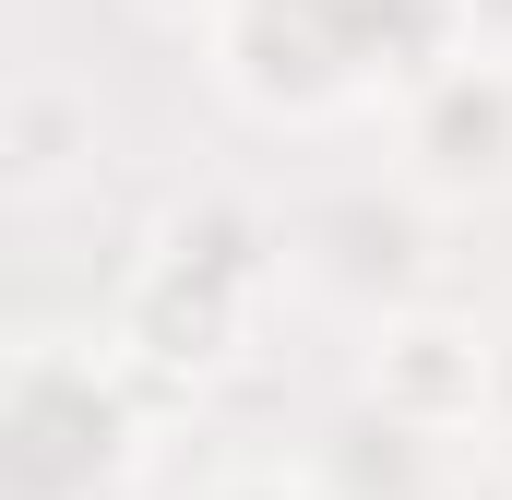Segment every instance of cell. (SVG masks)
Masks as SVG:
<instances>
[{
  "mask_svg": "<svg viewBox=\"0 0 512 500\" xmlns=\"http://www.w3.org/2000/svg\"><path fill=\"white\" fill-rule=\"evenodd\" d=\"M274 286H286V227H262L251 203L203 191L131 250L120 298H108V346L167 393H203L215 370H239Z\"/></svg>",
  "mask_w": 512,
  "mask_h": 500,
  "instance_id": "6da1fadb",
  "label": "cell"
},
{
  "mask_svg": "<svg viewBox=\"0 0 512 500\" xmlns=\"http://www.w3.org/2000/svg\"><path fill=\"white\" fill-rule=\"evenodd\" d=\"M0 477L12 500H120L143 477V370L108 334H36L0 370Z\"/></svg>",
  "mask_w": 512,
  "mask_h": 500,
  "instance_id": "7a4b0ae2",
  "label": "cell"
},
{
  "mask_svg": "<svg viewBox=\"0 0 512 500\" xmlns=\"http://www.w3.org/2000/svg\"><path fill=\"white\" fill-rule=\"evenodd\" d=\"M429 215H441V203H429L417 179H393V191H322V203H298V215H286V274H298L310 298L358 310V322L417 310Z\"/></svg>",
  "mask_w": 512,
  "mask_h": 500,
  "instance_id": "3957f363",
  "label": "cell"
},
{
  "mask_svg": "<svg viewBox=\"0 0 512 500\" xmlns=\"http://www.w3.org/2000/svg\"><path fill=\"white\" fill-rule=\"evenodd\" d=\"M393 143H405V179L465 215V203H501L512 191V48H453L429 84L393 96Z\"/></svg>",
  "mask_w": 512,
  "mask_h": 500,
  "instance_id": "277c9868",
  "label": "cell"
},
{
  "mask_svg": "<svg viewBox=\"0 0 512 500\" xmlns=\"http://www.w3.org/2000/svg\"><path fill=\"white\" fill-rule=\"evenodd\" d=\"M358 405H370L382 429H405V441L489 429V322L382 310V322H370V358H358Z\"/></svg>",
  "mask_w": 512,
  "mask_h": 500,
  "instance_id": "5b68a950",
  "label": "cell"
},
{
  "mask_svg": "<svg viewBox=\"0 0 512 500\" xmlns=\"http://www.w3.org/2000/svg\"><path fill=\"white\" fill-rule=\"evenodd\" d=\"M0 155H12V191L48 203V191L96 155V96H72V84H12V108H0Z\"/></svg>",
  "mask_w": 512,
  "mask_h": 500,
  "instance_id": "8992f818",
  "label": "cell"
},
{
  "mask_svg": "<svg viewBox=\"0 0 512 500\" xmlns=\"http://www.w3.org/2000/svg\"><path fill=\"white\" fill-rule=\"evenodd\" d=\"M215 500H334L322 477H286V465H239V477H215Z\"/></svg>",
  "mask_w": 512,
  "mask_h": 500,
  "instance_id": "52a82bcc",
  "label": "cell"
},
{
  "mask_svg": "<svg viewBox=\"0 0 512 500\" xmlns=\"http://www.w3.org/2000/svg\"><path fill=\"white\" fill-rule=\"evenodd\" d=\"M489 441L512 453V310L489 322Z\"/></svg>",
  "mask_w": 512,
  "mask_h": 500,
  "instance_id": "ba28073f",
  "label": "cell"
},
{
  "mask_svg": "<svg viewBox=\"0 0 512 500\" xmlns=\"http://www.w3.org/2000/svg\"><path fill=\"white\" fill-rule=\"evenodd\" d=\"M465 24H477V48H512V0H465Z\"/></svg>",
  "mask_w": 512,
  "mask_h": 500,
  "instance_id": "9c48e42d",
  "label": "cell"
},
{
  "mask_svg": "<svg viewBox=\"0 0 512 500\" xmlns=\"http://www.w3.org/2000/svg\"><path fill=\"white\" fill-rule=\"evenodd\" d=\"M167 12H191V0H167ZM215 12H227V0H203V24H215Z\"/></svg>",
  "mask_w": 512,
  "mask_h": 500,
  "instance_id": "30bf717a",
  "label": "cell"
}]
</instances>
